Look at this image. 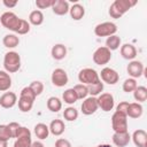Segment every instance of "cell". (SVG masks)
Returning a JSON list of instances; mask_svg holds the SVG:
<instances>
[{
    "label": "cell",
    "instance_id": "6da1fadb",
    "mask_svg": "<svg viewBox=\"0 0 147 147\" xmlns=\"http://www.w3.org/2000/svg\"><path fill=\"white\" fill-rule=\"evenodd\" d=\"M136 3H137V1H131V0H115L110 5L108 13H109L110 17H113V18H121Z\"/></svg>",
    "mask_w": 147,
    "mask_h": 147
},
{
    "label": "cell",
    "instance_id": "7a4b0ae2",
    "mask_svg": "<svg viewBox=\"0 0 147 147\" xmlns=\"http://www.w3.org/2000/svg\"><path fill=\"white\" fill-rule=\"evenodd\" d=\"M3 68L8 74H14L21 68V56L17 52H7L3 56Z\"/></svg>",
    "mask_w": 147,
    "mask_h": 147
},
{
    "label": "cell",
    "instance_id": "3957f363",
    "mask_svg": "<svg viewBox=\"0 0 147 147\" xmlns=\"http://www.w3.org/2000/svg\"><path fill=\"white\" fill-rule=\"evenodd\" d=\"M20 22H21V18L13 11H5L0 16V23L2 24V26L13 32L17 31Z\"/></svg>",
    "mask_w": 147,
    "mask_h": 147
},
{
    "label": "cell",
    "instance_id": "277c9868",
    "mask_svg": "<svg viewBox=\"0 0 147 147\" xmlns=\"http://www.w3.org/2000/svg\"><path fill=\"white\" fill-rule=\"evenodd\" d=\"M78 80L84 85H92L100 82L99 74L92 68H84L78 72Z\"/></svg>",
    "mask_w": 147,
    "mask_h": 147
},
{
    "label": "cell",
    "instance_id": "5b68a950",
    "mask_svg": "<svg viewBox=\"0 0 147 147\" xmlns=\"http://www.w3.org/2000/svg\"><path fill=\"white\" fill-rule=\"evenodd\" d=\"M111 127L114 132H127V116L116 110L111 116Z\"/></svg>",
    "mask_w": 147,
    "mask_h": 147
},
{
    "label": "cell",
    "instance_id": "8992f818",
    "mask_svg": "<svg viewBox=\"0 0 147 147\" xmlns=\"http://www.w3.org/2000/svg\"><path fill=\"white\" fill-rule=\"evenodd\" d=\"M117 32V25L113 22H103L94 28V33L98 37H110Z\"/></svg>",
    "mask_w": 147,
    "mask_h": 147
},
{
    "label": "cell",
    "instance_id": "52a82bcc",
    "mask_svg": "<svg viewBox=\"0 0 147 147\" xmlns=\"http://www.w3.org/2000/svg\"><path fill=\"white\" fill-rule=\"evenodd\" d=\"M92 57H93V61L95 64L105 65L111 60V52L106 46H101L94 51Z\"/></svg>",
    "mask_w": 147,
    "mask_h": 147
},
{
    "label": "cell",
    "instance_id": "ba28073f",
    "mask_svg": "<svg viewBox=\"0 0 147 147\" xmlns=\"http://www.w3.org/2000/svg\"><path fill=\"white\" fill-rule=\"evenodd\" d=\"M96 101H98V107L106 113L113 110V108L115 106L114 96L110 93H101L100 95H98Z\"/></svg>",
    "mask_w": 147,
    "mask_h": 147
},
{
    "label": "cell",
    "instance_id": "9c48e42d",
    "mask_svg": "<svg viewBox=\"0 0 147 147\" xmlns=\"http://www.w3.org/2000/svg\"><path fill=\"white\" fill-rule=\"evenodd\" d=\"M51 80H52V83H53L54 86H56V87H63L64 85L68 84V80H69L68 74L65 72V70H63L61 68H56L52 72Z\"/></svg>",
    "mask_w": 147,
    "mask_h": 147
},
{
    "label": "cell",
    "instance_id": "30bf717a",
    "mask_svg": "<svg viewBox=\"0 0 147 147\" xmlns=\"http://www.w3.org/2000/svg\"><path fill=\"white\" fill-rule=\"evenodd\" d=\"M99 77L102 79L103 83H107L109 85H115L119 79V76H118L117 71L114 70L113 68H109V67L103 68L101 70V72L99 74Z\"/></svg>",
    "mask_w": 147,
    "mask_h": 147
},
{
    "label": "cell",
    "instance_id": "8fae6325",
    "mask_svg": "<svg viewBox=\"0 0 147 147\" xmlns=\"http://www.w3.org/2000/svg\"><path fill=\"white\" fill-rule=\"evenodd\" d=\"M80 109H82V113L84 115H92L94 114L99 107H98V101H96V98L95 96H87L84 99L82 106H80Z\"/></svg>",
    "mask_w": 147,
    "mask_h": 147
},
{
    "label": "cell",
    "instance_id": "7c38bea8",
    "mask_svg": "<svg viewBox=\"0 0 147 147\" xmlns=\"http://www.w3.org/2000/svg\"><path fill=\"white\" fill-rule=\"evenodd\" d=\"M126 71L129 74V76L133 79L136 78H139L142 76L144 71H145V68H144V64L140 62V61H137V60H132L127 67H126Z\"/></svg>",
    "mask_w": 147,
    "mask_h": 147
},
{
    "label": "cell",
    "instance_id": "4fadbf2b",
    "mask_svg": "<svg viewBox=\"0 0 147 147\" xmlns=\"http://www.w3.org/2000/svg\"><path fill=\"white\" fill-rule=\"evenodd\" d=\"M17 103V95L14 92H5L0 96V106L5 109L13 108Z\"/></svg>",
    "mask_w": 147,
    "mask_h": 147
},
{
    "label": "cell",
    "instance_id": "5bb4252c",
    "mask_svg": "<svg viewBox=\"0 0 147 147\" xmlns=\"http://www.w3.org/2000/svg\"><path fill=\"white\" fill-rule=\"evenodd\" d=\"M51 8H52V10L55 15L63 16V15L69 13L70 6H69V2L65 1V0H54Z\"/></svg>",
    "mask_w": 147,
    "mask_h": 147
},
{
    "label": "cell",
    "instance_id": "9a60e30c",
    "mask_svg": "<svg viewBox=\"0 0 147 147\" xmlns=\"http://www.w3.org/2000/svg\"><path fill=\"white\" fill-rule=\"evenodd\" d=\"M131 140V136L129 132H114L113 142L116 147H126Z\"/></svg>",
    "mask_w": 147,
    "mask_h": 147
},
{
    "label": "cell",
    "instance_id": "2e32d148",
    "mask_svg": "<svg viewBox=\"0 0 147 147\" xmlns=\"http://www.w3.org/2000/svg\"><path fill=\"white\" fill-rule=\"evenodd\" d=\"M133 144L137 147H146L147 145V132L142 129H138L132 133L131 137Z\"/></svg>",
    "mask_w": 147,
    "mask_h": 147
},
{
    "label": "cell",
    "instance_id": "e0dca14e",
    "mask_svg": "<svg viewBox=\"0 0 147 147\" xmlns=\"http://www.w3.org/2000/svg\"><path fill=\"white\" fill-rule=\"evenodd\" d=\"M121 55L125 60H133L137 56V48L132 44L121 45Z\"/></svg>",
    "mask_w": 147,
    "mask_h": 147
},
{
    "label": "cell",
    "instance_id": "ac0fdd59",
    "mask_svg": "<svg viewBox=\"0 0 147 147\" xmlns=\"http://www.w3.org/2000/svg\"><path fill=\"white\" fill-rule=\"evenodd\" d=\"M49 129V132L53 134V136H61L64 130H65V125H64V122L62 119H53L48 126Z\"/></svg>",
    "mask_w": 147,
    "mask_h": 147
},
{
    "label": "cell",
    "instance_id": "d6986e66",
    "mask_svg": "<svg viewBox=\"0 0 147 147\" xmlns=\"http://www.w3.org/2000/svg\"><path fill=\"white\" fill-rule=\"evenodd\" d=\"M51 54L54 60H63L67 56V47L63 44H55L51 49Z\"/></svg>",
    "mask_w": 147,
    "mask_h": 147
},
{
    "label": "cell",
    "instance_id": "ffe728a7",
    "mask_svg": "<svg viewBox=\"0 0 147 147\" xmlns=\"http://www.w3.org/2000/svg\"><path fill=\"white\" fill-rule=\"evenodd\" d=\"M142 113H144V108H142L141 103H138V102L129 103L126 116H129L131 118H139V117H141Z\"/></svg>",
    "mask_w": 147,
    "mask_h": 147
},
{
    "label": "cell",
    "instance_id": "44dd1931",
    "mask_svg": "<svg viewBox=\"0 0 147 147\" xmlns=\"http://www.w3.org/2000/svg\"><path fill=\"white\" fill-rule=\"evenodd\" d=\"M69 14H70V17H71L72 20L79 21V20H82V18L84 17V15H85V8H84L82 5H79V3H75V5H72V6L70 7Z\"/></svg>",
    "mask_w": 147,
    "mask_h": 147
},
{
    "label": "cell",
    "instance_id": "7402d4cb",
    "mask_svg": "<svg viewBox=\"0 0 147 147\" xmlns=\"http://www.w3.org/2000/svg\"><path fill=\"white\" fill-rule=\"evenodd\" d=\"M11 87V77L5 70H0V92H6Z\"/></svg>",
    "mask_w": 147,
    "mask_h": 147
},
{
    "label": "cell",
    "instance_id": "603a6c76",
    "mask_svg": "<svg viewBox=\"0 0 147 147\" xmlns=\"http://www.w3.org/2000/svg\"><path fill=\"white\" fill-rule=\"evenodd\" d=\"M2 44L5 47L7 48H15L18 46L20 44V38L14 34V33H9V34H6L2 39Z\"/></svg>",
    "mask_w": 147,
    "mask_h": 147
},
{
    "label": "cell",
    "instance_id": "cb8c5ba5",
    "mask_svg": "<svg viewBox=\"0 0 147 147\" xmlns=\"http://www.w3.org/2000/svg\"><path fill=\"white\" fill-rule=\"evenodd\" d=\"M34 134H36V137H37L38 139L44 140V139H46V138L48 137V134H49V129H48V126H47L46 124H44V123H38V124L34 125Z\"/></svg>",
    "mask_w": 147,
    "mask_h": 147
},
{
    "label": "cell",
    "instance_id": "d4e9b609",
    "mask_svg": "<svg viewBox=\"0 0 147 147\" xmlns=\"http://www.w3.org/2000/svg\"><path fill=\"white\" fill-rule=\"evenodd\" d=\"M44 22V14L41 10L39 9H36V10H32L29 15V23L32 24V25H40L42 24Z\"/></svg>",
    "mask_w": 147,
    "mask_h": 147
},
{
    "label": "cell",
    "instance_id": "484cf974",
    "mask_svg": "<svg viewBox=\"0 0 147 147\" xmlns=\"http://www.w3.org/2000/svg\"><path fill=\"white\" fill-rule=\"evenodd\" d=\"M133 98L138 103L145 102L147 100V88L145 86H137L133 91Z\"/></svg>",
    "mask_w": 147,
    "mask_h": 147
},
{
    "label": "cell",
    "instance_id": "4316f807",
    "mask_svg": "<svg viewBox=\"0 0 147 147\" xmlns=\"http://www.w3.org/2000/svg\"><path fill=\"white\" fill-rule=\"evenodd\" d=\"M47 108L53 113H57L62 108V101L56 96H51L47 100Z\"/></svg>",
    "mask_w": 147,
    "mask_h": 147
},
{
    "label": "cell",
    "instance_id": "83f0119b",
    "mask_svg": "<svg viewBox=\"0 0 147 147\" xmlns=\"http://www.w3.org/2000/svg\"><path fill=\"white\" fill-rule=\"evenodd\" d=\"M119 46H121V38H119L118 36L114 34V36H110V37L107 38V40H106V47H107L110 52L118 49Z\"/></svg>",
    "mask_w": 147,
    "mask_h": 147
},
{
    "label": "cell",
    "instance_id": "f1b7e54d",
    "mask_svg": "<svg viewBox=\"0 0 147 147\" xmlns=\"http://www.w3.org/2000/svg\"><path fill=\"white\" fill-rule=\"evenodd\" d=\"M62 100H63L65 103H68V105H74V103L78 100V98H77V95H76L74 88H68V90H65V91L63 92V94H62Z\"/></svg>",
    "mask_w": 147,
    "mask_h": 147
},
{
    "label": "cell",
    "instance_id": "f546056e",
    "mask_svg": "<svg viewBox=\"0 0 147 147\" xmlns=\"http://www.w3.org/2000/svg\"><path fill=\"white\" fill-rule=\"evenodd\" d=\"M74 91L78 98V100H84L85 98H87L88 95V88H87V85H84V84H77L75 85L74 87Z\"/></svg>",
    "mask_w": 147,
    "mask_h": 147
},
{
    "label": "cell",
    "instance_id": "4dcf8cb0",
    "mask_svg": "<svg viewBox=\"0 0 147 147\" xmlns=\"http://www.w3.org/2000/svg\"><path fill=\"white\" fill-rule=\"evenodd\" d=\"M87 88H88V94H90L91 96H98V95H100V94L102 93V91H103V83L100 80V82H98V83H95V84L88 85Z\"/></svg>",
    "mask_w": 147,
    "mask_h": 147
},
{
    "label": "cell",
    "instance_id": "1f68e13d",
    "mask_svg": "<svg viewBox=\"0 0 147 147\" xmlns=\"http://www.w3.org/2000/svg\"><path fill=\"white\" fill-rule=\"evenodd\" d=\"M63 117L69 122L76 121L78 118V110L75 107H68L63 110Z\"/></svg>",
    "mask_w": 147,
    "mask_h": 147
},
{
    "label": "cell",
    "instance_id": "d6a6232c",
    "mask_svg": "<svg viewBox=\"0 0 147 147\" xmlns=\"http://www.w3.org/2000/svg\"><path fill=\"white\" fill-rule=\"evenodd\" d=\"M17 102H18V109L22 113H29L33 107V102L28 99H24V98H18Z\"/></svg>",
    "mask_w": 147,
    "mask_h": 147
},
{
    "label": "cell",
    "instance_id": "836d02e7",
    "mask_svg": "<svg viewBox=\"0 0 147 147\" xmlns=\"http://www.w3.org/2000/svg\"><path fill=\"white\" fill-rule=\"evenodd\" d=\"M137 86H138V84H137V80L136 79L127 78V79L124 80V83L122 85V88H123V91L125 93H131V92H133L137 88Z\"/></svg>",
    "mask_w": 147,
    "mask_h": 147
},
{
    "label": "cell",
    "instance_id": "e575fe53",
    "mask_svg": "<svg viewBox=\"0 0 147 147\" xmlns=\"http://www.w3.org/2000/svg\"><path fill=\"white\" fill-rule=\"evenodd\" d=\"M20 98H24V99H28V100L34 102L37 95L32 92V90H31L29 86H25V87L22 88V91H21V93H20Z\"/></svg>",
    "mask_w": 147,
    "mask_h": 147
},
{
    "label": "cell",
    "instance_id": "d590c367",
    "mask_svg": "<svg viewBox=\"0 0 147 147\" xmlns=\"http://www.w3.org/2000/svg\"><path fill=\"white\" fill-rule=\"evenodd\" d=\"M32 144L31 137H22V138H16L14 142V147H30Z\"/></svg>",
    "mask_w": 147,
    "mask_h": 147
},
{
    "label": "cell",
    "instance_id": "8d00e7d4",
    "mask_svg": "<svg viewBox=\"0 0 147 147\" xmlns=\"http://www.w3.org/2000/svg\"><path fill=\"white\" fill-rule=\"evenodd\" d=\"M29 87L32 90V92L38 96V95H40L42 92H44V84L41 83V82H39V80H33L30 85H29Z\"/></svg>",
    "mask_w": 147,
    "mask_h": 147
},
{
    "label": "cell",
    "instance_id": "74e56055",
    "mask_svg": "<svg viewBox=\"0 0 147 147\" xmlns=\"http://www.w3.org/2000/svg\"><path fill=\"white\" fill-rule=\"evenodd\" d=\"M10 138H13V137H11V133H10L7 124H1L0 125V140L8 141Z\"/></svg>",
    "mask_w": 147,
    "mask_h": 147
},
{
    "label": "cell",
    "instance_id": "f35d334b",
    "mask_svg": "<svg viewBox=\"0 0 147 147\" xmlns=\"http://www.w3.org/2000/svg\"><path fill=\"white\" fill-rule=\"evenodd\" d=\"M29 31H30V23L28 21L21 18V22H20V25H18V29H17L16 33H18V34H26Z\"/></svg>",
    "mask_w": 147,
    "mask_h": 147
},
{
    "label": "cell",
    "instance_id": "ab89813d",
    "mask_svg": "<svg viewBox=\"0 0 147 147\" xmlns=\"http://www.w3.org/2000/svg\"><path fill=\"white\" fill-rule=\"evenodd\" d=\"M54 0H36V6L39 9H45L48 7H52Z\"/></svg>",
    "mask_w": 147,
    "mask_h": 147
},
{
    "label": "cell",
    "instance_id": "60d3db41",
    "mask_svg": "<svg viewBox=\"0 0 147 147\" xmlns=\"http://www.w3.org/2000/svg\"><path fill=\"white\" fill-rule=\"evenodd\" d=\"M22 137H31L30 130L25 126H20L16 132V136H15V138H22Z\"/></svg>",
    "mask_w": 147,
    "mask_h": 147
},
{
    "label": "cell",
    "instance_id": "b9f144b4",
    "mask_svg": "<svg viewBox=\"0 0 147 147\" xmlns=\"http://www.w3.org/2000/svg\"><path fill=\"white\" fill-rule=\"evenodd\" d=\"M7 126H8L9 131H10V133H11V137L15 138L16 132H17V130H18V127H20L21 125H20L18 123H16V122H10L9 124H7Z\"/></svg>",
    "mask_w": 147,
    "mask_h": 147
},
{
    "label": "cell",
    "instance_id": "7bdbcfd3",
    "mask_svg": "<svg viewBox=\"0 0 147 147\" xmlns=\"http://www.w3.org/2000/svg\"><path fill=\"white\" fill-rule=\"evenodd\" d=\"M127 108H129V102H126V101H122V102H119V103L117 105L116 110L126 115V113H127Z\"/></svg>",
    "mask_w": 147,
    "mask_h": 147
},
{
    "label": "cell",
    "instance_id": "ee69618b",
    "mask_svg": "<svg viewBox=\"0 0 147 147\" xmlns=\"http://www.w3.org/2000/svg\"><path fill=\"white\" fill-rule=\"evenodd\" d=\"M55 147H72V146H71L69 140L63 139V138H59L55 141Z\"/></svg>",
    "mask_w": 147,
    "mask_h": 147
},
{
    "label": "cell",
    "instance_id": "f6af8a7d",
    "mask_svg": "<svg viewBox=\"0 0 147 147\" xmlns=\"http://www.w3.org/2000/svg\"><path fill=\"white\" fill-rule=\"evenodd\" d=\"M2 3H3V6L7 7V8H14V7L17 5V1H7V0H3Z\"/></svg>",
    "mask_w": 147,
    "mask_h": 147
},
{
    "label": "cell",
    "instance_id": "bcb514c9",
    "mask_svg": "<svg viewBox=\"0 0 147 147\" xmlns=\"http://www.w3.org/2000/svg\"><path fill=\"white\" fill-rule=\"evenodd\" d=\"M30 147H44V144L41 141H33Z\"/></svg>",
    "mask_w": 147,
    "mask_h": 147
},
{
    "label": "cell",
    "instance_id": "7dc6e473",
    "mask_svg": "<svg viewBox=\"0 0 147 147\" xmlns=\"http://www.w3.org/2000/svg\"><path fill=\"white\" fill-rule=\"evenodd\" d=\"M8 146V141L6 140H0V147H7Z\"/></svg>",
    "mask_w": 147,
    "mask_h": 147
},
{
    "label": "cell",
    "instance_id": "c3c4849f",
    "mask_svg": "<svg viewBox=\"0 0 147 147\" xmlns=\"http://www.w3.org/2000/svg\"><path fill=\"white\" fill-rule=\"evenodd\" d=\"M96 147H113V146H110V145H108V144H101V145H99V146H96Z\"/></svg>",
    "mask_w": 147,
    "mask_h": 147
}]
</instances>
